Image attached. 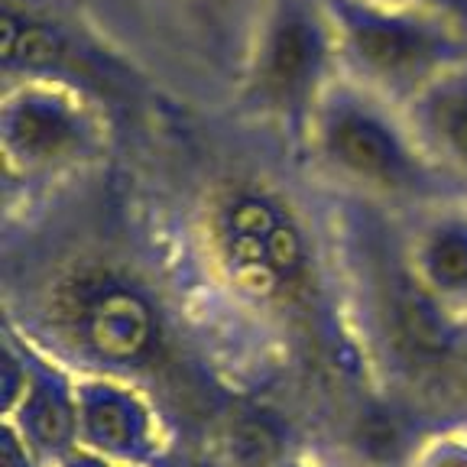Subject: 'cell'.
I'll list each match as a JSON object with an SVG mask.
<instances>
[{
    "mask_svg": "<svg viewBox=\"0 0 467 467\" xmlns=\"http://www.w3.org/2000/svg\"><path fill=\"white\" fill-rule=\"evenodd\" d=\"M16 328L72 370L137 383L166 360L172 337L160 289L130 260L104 250L58 263L39 285L33 321Z\"/></svg>",
    "mask_w": 467,
    "mask_h": 467,
    "instance_id": "3",
    "label": "cell"
},
{
    "mask_svg": "<svg viewBox=\"0 0 467 467\" xmlns=\"http://www.w3.org/2000/svg\"><path fill=\"white\" fill-rule=\"evenodd\" d=\"M400 4H416V7L438 10V14L454 16V20L467 26V0H400Z\"/></svg>",
    "mask_w": 467,
    "mask_h": 467,
    "instance_id": "16",
    "label": "cell"
},
{
    "mask_svg": "<svg viewBox=\"0 0 467 467\" xmlns=\"http://www.w3.org/2000/svg\"><path fill=\"white\" fill-rule=\"evenodd\" d=\"M325 0H260L231 68L234 110L299 150L308 120L341 81Z\"/></svg>",
    "mask_w": 467,
    "mask_h": 467,
    "instance_id": "5",
    "label": "cell"
},
{
    "mask_svg": "<svg viewBox=\"0 0 467 467\" xmlns=\"http://www.w3.org/2000/svg\"><path fill=\"white\" fill-rule=\"evenodd\" d=\"M296 156L331 198L373 204L400 218L458 198L425 156L406 108L348 78L318 104Z\"/></svg>",
    "mask_w": 467,
    "mask_h": 467,
    "instance_id": "4",
    "label": "cell"
},
{
    "mask_svg": "<svg viewBox=\"0 0 467 467\" xmlns=\"http://www.w3.org/2000/svg\"><path fill=\"white\" fill-rule=\"evenodd\" d=\"M341 75L387 101L412 104L425 88L467 66V26L400 0H325Z\"/></svg>",
    "mask_w": 467,
    "mask_h": 467,
    "instance_id": "8",
    "label": "cell"
},
{
    "mask_svg": "<svg viewBox=\"0 0 467 467\" xmlns=\"http://www.w3.org/2000/svg\"><path fill=\"white\" fill-rule=\"evenodd\" d=\"M117 117L81 88L7 78L0 91V160L7 192H49L108 162Z\"/></svg>",
    "mask_w": 467,
    "mask_h": 467,
    "instance_id": "7",
    "label": "cell"
},
{
    "mask_svg": "<svg viewBox=\"0 0 467 467\" xmlns=\"http://www.w3.org/2000/svg\"><path fill=\"white\" fill-rule=\"evenodd\" d=\"M160 16L185 43L234 68L260 0H153Z\"/></svg>",
    "mask_w": 467,
    "mask_h": 467,
    "instance_id": "13",
    "label": "cell"
},
{
    "mask_svg": "<svg viewBox=\"0 0 467 467\" xmlns=\"http://www.w3.org/2000/svg\"><path fill=\"white\" fill-rule=\"evenodd\" d=\"M402 241L425 289L467 325V198H445L402 214Z\"/></svg>",
    "mask_w": 467,
    "mask_h": 467,
    "instance_id": "11",
    "label": "cell"
},
{
    "mask_svg": "<svg viewBox=\"0 0 467 467\" xmlns=\"http://www.w3.org/2000/svg\"><path fill=\"white\" fill-rule=\"evenodd\" d=\"M78 448L127 467H166L172 435L146 383L78 373Z\"/></svg>",
    "mask_w": 467,
    "mask_h": 467,
    "instance_id": "9",
    "label": "cell"
},
{
    "mask_svg": "<svg viewBox=\"0 0 467 467\" xmlns=\"http://www.w3.org/2000/svg\"><path fill=\"white\" fill-rule=\"evenodd\" d=\"M406 117L431 166L467 198V66L425 88L416 101L406 104Z\"/></svg>",
    "mask_w": 467,
    "mask_h": 467,
    "instance_id": "12",
    "label": "cell"
},
{
    "mask_svg": "<svg viewBox=\"0 0 467 467\" xmlns=\"http://www.w3.org/2000/svg\"><path fill=\"white\" fill-rule=\"evenodd\" d=\"M189 241L208 279L247 312L299 315L337 292L328 212L318 218L260 169H227L198 192Z\"/></svg>",
    "mask_w": 467,
    "mask_h": 467,
    "instance_id": "1",
    "label": "cell"
},
{
    "mask_svg": "<svg viewBox=\"0 0 467 467\" xmlns=\"http://www.w3.org/2000/svg\"><path fill=\"white\" fill-rule=\"evenodd\" d=\"M0 75L81 88L110 114L143 110L156 81L85 0H0Z\"/></svg>",
    "mask_w": 467,
    "mask_h": 467,
    "instance_id": "6",
    "label": "cell"
},
{
    "mask_svg": "<svg viewBox=\"0 0 467 467\" xmlns=\"http://www.w3.org/2000/svg\"><path fill=\"white\" fill-rule=\"evenodd\" d=\"M23 331V328H20ZM26 337L29 377L23 393L4 409V425L43 467H56L78 448V370Z\"/></svg>",
    "mask_w": 467,
    "mask_h": 467,
    "instance_id": "10",
    "label": "cell"
},
{
    "mask_svg": "<svg viewBox=\"0 0 467 467\" xmlns=\"http://www.w3.org/2000/svg\"><path fill=\"white\" fill-rule=\"evenodd\" d=\"M328 224L337 302L373 370L406 393H451L467 325L435 302L416 276L402 241V218L328 195Z\"/></svg>",
    "mask_w": 467,
    "mask_h": 467,
    "instance_id": "2",
    "label": "cell"
},
{
    "mask_svg": "<svg viewBox=\"0 0 467 467\" xmlns=\"http://www.w3.org/2000/svg\"><path fill=\"white\" fill-rule=\"evenodd\" d=\"M0 467H43V464H39V461L26 451V445H23L20 438L4 425V431H0Z\"/></svg>",
    "mask_w": 467,
    "mask_h": 467,
    "instance_id": "15",
    "label": "cell"
},
{
    "mask_svg": "<svg viewBox=\"0 0 467 467\" xmlns=\"http://www.w3.org/2000/svg\"><path fill=\"white\" fill-rule=\"evenodd\" d=\"M402 467H467V425H441L409 448Z\"/></svg>",
    "mask_w": 467,
    "mask_h": 467,
    "instance_id": "14",
    "label": "cell"
},
{
    "mask_svg": "<svg viewBox=\"0 0 467 467\" xmlns=\"http://www.w3.org/2000/svg\"><path fill=\"white\" fill-rule=\"evenodd\" d=\"M56 467H127V464H117V461H108L95 451H85V448H75L68 458H62Z\"/></svg>",
    "mask_w": 467,
    "mask_h": 467,
    "instance_id": "17",
    "label": "cell"
},
{
    "mask_svg": "<svg viewBox=\"0 0 467 467\" xmlns=\"http://www.w3.org/2000/svg\"><path fill=\"white\" fill-rule=\"evenodd\" d=\"M273 467H328V464H321L318 458H308V454H296V451H289L285 458H279Z\"/></svg>",
    "mask_w": 467,
    "mask_h": 467,
    "instance_id": "18",
    "label": "cell"
}]
</instances>
